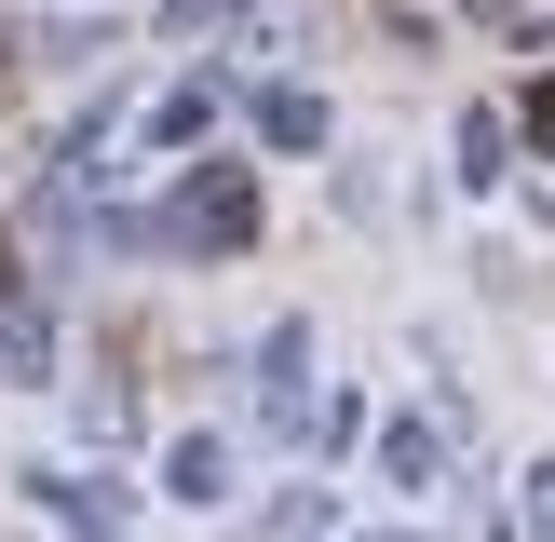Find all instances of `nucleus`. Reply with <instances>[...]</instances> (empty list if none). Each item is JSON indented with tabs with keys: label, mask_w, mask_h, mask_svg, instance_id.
Here are the masks:
<instances>
[{
	"label": "nucleus",
	"mask_w": 555,
	"mask_h": 542,
	"mask_svg": "<svg viewBox=\"0 0 555 542\" xmlns=\"http://www.w3.org/2000/svg\"><path fill=\"white\" fill-rule=\"evenodd\" d=\"M529 122H542V150H555V81H542V95H529Z\"/></svg>",
	"instance_id": "nucleus-1"
}]
</instances>
